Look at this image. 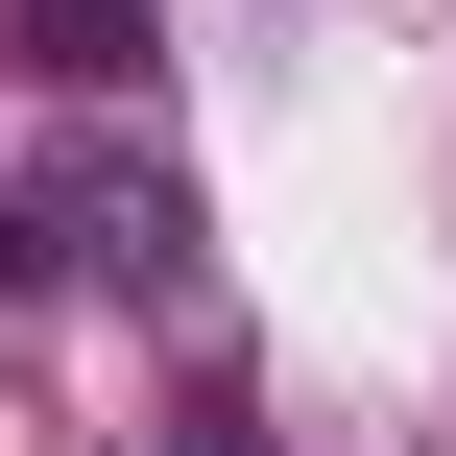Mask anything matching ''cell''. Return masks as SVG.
Wrapping results in <instances>:
<instances>
[{
  "label": "cell",
  "mask_w": 456,
  "mask_h": 456,
  "mask_svg": "<svg viewBox=\"0 0 456 456\" xmlns=\"http://www.w3.org/2000/svg\"><path fill=\"white\" fill-rule=\"evenodd\" d=\"M24 240L96 265V289H192V168H168L144 120H72V144L24 168Z\"/></svg>",
  "instance_id": "6da1fadb"
},
{
  "label": "cell",
  "mask_w": 456,
  "mask_h": 456,
  "mask_svg": "<svg viewBox=\"0 0 456 456\" xmlns=\"http://www.w3.org/2000/svg\"><path fill=\"white\" fill-rule=\"evenodd\" d=\"M24 72H72V96H120V72H144V0H24Z\"/></svg>",
  "instance_id": "7a4b0ae2"
}]
</instances>
